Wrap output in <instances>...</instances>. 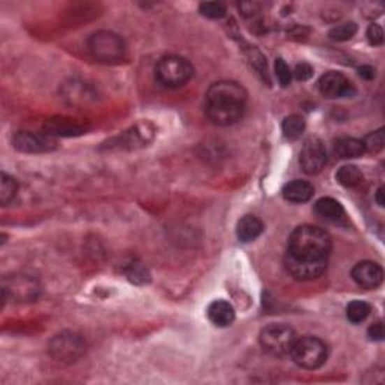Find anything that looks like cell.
I'll return each mask as SVG.
<instances>
[{"mask_svg":"<svg viewBox=\"0 0 385 385\" xmlns=\"http://www.w3.org/2000/svg\"><path fill=\"white\" fill-rule=\"evenodd\" d=\"M327 164V150L318 137H310L304 142L300 152V166L304 173L318 175Z\"/></svg>","mask_w":385,"mask_h":385,"instance_id":"9","label":"cell"},{"mask_svg":"<svg viewBox=\"0 0 385 385\" xmlns=\"http://www.w3.org/2000/svg\"><path fill=\"white\" fill-rule=\"evenodd\" d=\"M14 146L20 152L41 154L53 151L56 147V142L53 140V137L47 134L20 131L14 136Z\"/></svg>","mask_w":385,"mask_h":385,"instance_id":"12","label":"cell"},{"mask_svg":"<svg viewBox=\"0 0 385 385\" xmlns=\"http://www.w3.org/2000/svg\"><path fill=\"white\" fill-rule=\"evenodd\" d=\"M263 232V223L254 215H245L236 226V236L241 242H252L258 240Z\"/></svg>","mask_w":385,"mask_h":385,"instance_id":"19","label":"cell"},{"mask_svg":"<svg viewBox=\"0 0 385 385\" xmlns=\"http://www.w3.org/2000/svg\"><path fill=\"white\" fill-rule=\"evenodd\" d=\"M87 50L101 64H116L125 57L126 47L124 39L110 31L95 32L87 38Z\"/></svg>","mask_w":385,"mask_h":385,"instance_id":"3","label":"cell"},{"mask_svg":"<svg viewBox=\"0 0 385 385\" xmlns=\"http://www.w3.org/2000/svg\"><path fill=\"white\" fill-rule=\"evenodd\" d=\"M44 131L50 137H71L83 134L86 131V126L75 121L66 119V117H55V119L45 122Z\"/></svg>","mask_w":385,"mask_h":385,"instance_id":"16","label":"cell"},{"mask_svg":"<svg viewBox=\"0 0 385 385\" xmlns=\"http://www.w3.org/2000/svg\"><path fill=\"white\" fill-rule=\"evenodd\" d=\"M247 92L245 89L236 82L224 80L211 85L206 92V106L221 107H245Z\"/></svg>","mask_w":385,"mask_h":385,"instance_id":"8","label":"cell"},{"mask_svg":"<svg viewBox=\"0 0 385 385\" xmlns=\"http://www.w3.org/2000/svg\"><path fill=\"white\" fill-rule=\"evenodd\" d=\"M333 151L339 158H343V160L358 158L364 152H366V151H364L363 140L354 139V137H340V139H337L334 142Z\"/></svg>","mask_w":385,"mask_h":385,"instance_id":"20","label":"cell"},{"mask_svg":"<svg viewBox=\"0 0 385 385\" xmlns=\"http://www.w3.org/2000/svg\"><path fill=\"white\" fill-rule=\"evenodd\" d=\"M48 352L59 363H75L86 352V342L75 333L64 331L48 343Z\"/></svg>","mask_w":385,"mask_h":385,"instance_id":"7","label":"cell"},{"mask_svg":"<svg viewBox=\"0 0 385 385\" xmlns=\"http://www.w3.org/2000/svg\"><path fill=\"white\" fill-rule=\"evenodd\" d=\"M275 77H277L279 83L283 86V87H288L291 85V80H292V71L289 65L286 64L282 57H279L277 61H275Z\"/></svg>","mask_w":385,"mask_h":385,"instance_id":"29","label":"cell"},{"mask_svg":"<svg viewBox=\"0 0 385 385\" xmlns=\"http://www.w3.org/2000/svg\"><path fill=\"white\" fill-rule=\"evenodd\" d=\"M368 39L372 45H382L384 43V32L381 26H378L377 23H372L368 27Z\"/></svg>","mask_w":385,"mask_h":385,"instance_id":"30","label":"cell"},{"mask_svg":"<svg viewBox=\"0 0 385 385\" xmlns=\"http://www.w3.org/2000/svg\"><path fill=\"white\" fill-rule=\"evenodd\" d=\"M370 312H372L370 304H368L366 301H360V300H355V301L349 303V305L347 307V316L352 324L364 322L368 319Z\"/></svg>","mask_w":385,"mask_h":385,"instance_id":"24","label":"cell"},{"mask_svg":"<svg viewBox=\"0 0 385 385\" xmlns=\"http://www.w3.org/2000/svg\"><path fill=\"white\" fill-rule=\"evenodd\" d=\"M284 268L295 280L310 282L319 279L327 270V261H304L286 253Z\"/></svg>","mask_w":385,"mask_h":385,"instance_id":"10","label":"cell"},{"mask_svg":"<svg viewBox=\"0 0 385 385\" xmlns=\"http://www.w3.org/2000/svg\"><path fill=\"white\" fill-rule=\"evenodd\" d=\"M357 31H358L357 24H355L354 22H348V23H342V24H337L335 27H333L328 35L333 41L344 43V41H349V39H352L355 36V34H357Z\"/></svg>","mask_w":385,"mask_h":385,"instance_id":"26","label":"cell"},{"mask_svg":"<svg viewBox=\"0 0 385 385\" xmlns=\"http://www.w3.org/2000/svg\"><path fill=\"white\" fill-rule=\"evenodd\" d=\"M201 14L212 18V20H220L226 15V5L221 2H203L199 5Z\"/></svg>","mask_w":385,"mask_h":385,"instance_id":"28","label":"cell"},{"mask_svg":"<svg viewBox=\"0 0 385 385\" xmlns=\"http://www.w3.org/2000/svg\"><path fill=\"white\" fill-rule=\"evenodd\" d=\"M41 283L31 274L15 273L6 275L2 282V298L14 300L17 303H34L41 295Z\"/></svg>","mask_w":385,"mask_h":385,"instance_id":"5","label":"cell"},{"mask_svg":"<svg viewBox=\"0 0 385 385\" xmlns=\"http://www.w3.org/2000/svg\"><path fill=\"white\" fill-rule=\"evenodd\" d=\"M62 98L71 106H87L95 101V91L83 82H71L64 86Z\"/></svg>","mask_w":385,"mask_h":385,"instance_id":"14","label":"cell"},{"mask_svg":"<svg viewBox=\"0 0 385 385\" xmlns=\"http://www.w3.org/2000/svg\"><path fill=\"white\" fill-rule=\"evenodd\" d=\"M291 357L297 366L314 370L324 366L328 358V347L318 337L305 335V337L297 339L291 349Z\"/></svg>","mask_w":385,"mask_h":385,"instance_id":"4","label":"cell"},{"mask_svg":"<svg viewBox=\"0 0 385 385\" xmlns=\"http://www.w3.org/2000/svg\"><path fill=\"white\" fill-rule=\"evenodd\" d=\"M206 116L215 125L229 126L233 125L244 116L245 107H220V106H206Z\"/></svg>","mask_w":385,"mask_h":385,"instance_id":"15","label":"cell"},{"mask_svg":"<svg viewBox=\"0 0 385 385\" xmlns=\"http://www.w3.org/2000/svg\"><path fill=\"white\" fill-rule=\"evenodd\" d=\"M293 75L297 80L307 82L313 77V68L309 64H298L297 68H295Z\"/></svg>","mask_w":385,"mask_h":385,"instance_id":"31","label":"cell"},{"mask_svg":"<svg viewBox=\"0 0 385 385\" xmlns=\"http://www.w3.org/2000/svg\"><path fill=\"white\" fill-rule=\"evenodd\" d=\"M335 180L343 187H347V189H354V187H357L361 184L363 181V173L360 172V169L357 166H342L340 169L335 173Z\"/></svg>","mask_w":385,"mask_h":385,"instance_id":"22","label":"cell"},{"mask_svg":"<svg viewBox=\"0 0 385 385\" xmlns=\"http://www.w3.org/2000/svg\"><path fill=\"white\" fill-rule=\"evenodd\" d=\"M351 275L354 282L364 289L378 288L384 280V271L381 268V265L372 261L358 262L352 268Z\"/></svg>","mask_w":385,"mask_h":385,"instance_id":"13","label":"cell"},{"mask_svg":"<svg viewBox=\"0 0 385 385\" xmlns=\"http://www.w3.org/2000/svg\"><path fill=\"white\" fill-rule=\"evenodd\" d=\"M208 319L215 325V327H229L235 321V309L232 304L226 300H215L208 305Z\"/></svg>","mask_w":385,"mask_h":385,"instance_id":"17","label":"cell"},{"mask_svg":"<svg viewBox=\"0 0 385 385\" xmlns=\"http://www.w3.org/2000/svg\"><path fill=\"white\" fill-rule=\"evenodd\" d=\"M318 87H319V92L322 94V96L330 98V100H334V98H344V96L355 95L354 85L343 74L335 73V71H330L327 74H324L319 78Z\"/></svg>","mask_w":385,"mask_h":385,"instance_id":"11","label":"cell"},{"mask_svg":"<svg viewBox=\"0 0 385 385\" xmlns=\"http://www.w3.org/2000/svg\"><path fill=\"white\" fill-rule=\"evenodd\" d=\"M282 193H283L284 201H288L291 203H305L313 197L314 189H313V185L307 181L295 180L289 184H286L283 187Z\"/></svg>","mask_w":385,"mask_h":385,"instance_id":"18","label":"cell"},{"mask_svg":"<svg viewBox=\"0 0 385 385\" xmlns=\"http://www.w3.org/2000/svg\"><path fill=\"white\" fill-rule=\"evenodd\" d=\"M314 211L327 221L337 223L344 219L343 206L333 197H322V199H319L314 203Z\"/></svg>","mask_w":385,"mask_h":385,"instance_id":"21","label":"cell"},{"mask_svg":"<svg viewBox=\"0 0 385 385\" xmlns=\"http://www.w3.org/2000/svg\"><path fill=\"white\" fill-rule=\"evenodd\" d=\"M194 75V68L182 56L169 55L161 57L155 66V77L164 87L177 89L189 83Z\"/></svg>","mask_w":385,"mask_h":385,"instance_id":"2","label":"cell"},{"mask_svg":"<svg viewBox=\"0 0 385 385\" xmlns=\"http://www.w3.org/2000/svg\"><path fill=\"white\" fill-rule=\"evenodd\" d=\"M363 145H364V151L370 152V154H378L379 151H382V147H384V130L382 128H379V130L373 131L364 137Z\"/></svg>","mask_w":385,"mask_h":385,"instance_id":"27","label":"cell"},{"mask_svg":"<svg viewBox=\"0 0 385 385\" xmlns=\"http://www.w3.org/2000/svg\"><path fill=\"white\" fill-rule=\"evenodd\" d=\"M333 247L331 236L319 226L304 224L289 236L288 253L304 261H327Z\"/></svg>","mask_w":385,"mask_h":385,"instance_id":"1","label":"cell"},{"mask_svg":"<svg viewBox=\"0 0 385 385\" xmlns=\"http://www.w3.org/2000/svg\"><path fill=\"white\" fill-rule=\"evenodd\" d=\"M358 75H360L361 78H364V80H373L375 75H377V70H375L373 66L364 65V66L358 68Z\"/></svg>","mask_w":385,"mask_h":385,"instance_id":"33","label":"cell"},{"mask_svg":"<svg viewBox=\"0 0 385 385\" xmlns=\"http://www.w3.org/2000/svg\"><path fill=\"white\" fill-rule=\"evenodd\" d=\"M17 190H18V184L14 177L6 173H2V182H0V203L6 206L9 202H13V199L17 194Z\"/></svg>","mask_w":385,"mask_h":385,"instance_id":"25","label":"cell"},{"mask_svg":"<svg viewBox=\"0 0 385 385\" xmlns=\"http://www.w3.org/2000/svg\"><path fill=\"white\" fill-rule=\"evenodd\" d=\"M375 201H377V203L379 206H384L385 205V201H384V187H379L378 191H377V196H375Z\"/></svg>","mask_w":385,"mask_h":385,"instance_id":"34","label":"cell"},{"mask_svg":"<svg viewBox=\"0 0 385 385\" xmlns=\"http://www.w3.org/2000/svg\"><path fill=\"white\" fill-rule=\"evenodd\" d=\"M369 337L372 340H377V342H381L384 339V325H382V322H377V324L370 325Z\"/></svg>","mask_w":385,"mask_h":385,"instance_id":"32","label":"cell"},{"mask_svg":"<svg viewBox=\"0 0 385 385\" xmlns=\"http://www.w3.org/2000/svg\"><path fill=\"white\" fill-rule=\"evenodd\" d=\"M304 130H305V121L300 115H291L286 117L282 124V131L286 139L289 140H297L298 137H301Z\"/></svg>","mask_w":385,"mask_h":385,"instance_id":"23","label":"cell"},{"mask_svg":"<svg viewBox=\"0 0 385 385\" xmlns=\"http://www.w3.org/2000/svg\"><path fill=\"white\" fill-rule=\"evenodd\" d=\"M297 335L295 331L284 324H271L261 331L259 342L265 352H268L274 357H284L291 354Z\"/></svg>","mask_w":385,"mask_h":385,"instance_id":"6","label":"cell"}]
</instances>
